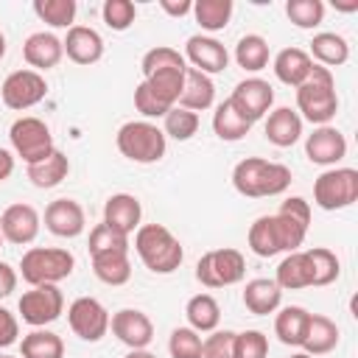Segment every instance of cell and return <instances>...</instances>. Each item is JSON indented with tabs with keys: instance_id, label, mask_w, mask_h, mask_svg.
<instances>
[{
	"instance_id": "obj_37",
	"label": "cell",
	"mask_w": 358,
	"mask_h": 358,
	"mask_svg": "<svg viewBox=\"0 0 358 358\" xmlns=\"http://www.w3.org/2000/svg\"><path fill=\"white\" fill-rule=\"evenodd\" d=\"M249 129H252V123H246V120L235 112V106H232L227 98L215 106V112H213V131H215L218 140H224V143H238V140H243V137L249 134Z\"/></svg>"
},
{
	"instance_id": "obj_24",
	"label": "cell",
	"mask_w": 358,
	"mask_h": 358,
	"mask_svg": "<svg viewBox=\"0 0 358 358\" xmlns=\"http://www.w3.org/2000/svg\"><path fill=\"white\" fill-rule=\"evenodd\" d=\"M271 70H274V76H277L280 84L296 90V87L310 76L313 59H310L308 50H302V48H282V50L274 56Z\"/></svg>"
},
{
	"instance_id": "obj_40",
	"label": "cell",
	"mask_w": 358,
	"mask_h": 358,
	"mask_svg": "<svg viewBox=\"0 0 358 358\" xmlns=\"http://www.w3.org/2000/svg\"><path fill=\"white\" fill-rule=\"evenodd\" d=\"M285 17L302 28V31H313L322 25L324 20V3L322 0H288L285 3Z\"/></svg>"
},
{
	"instance_id": "obj_21",
	"label": "cell",
	"mask_w": 358,
	"mask_h": 358,
	"mask_svg": "<svg viewBox=\"0 0 358 358\" xmlns=\"http://www.w3.org/2000/svg\"><path fill=\"white\" fill-rule=\"evenodd\" d=\"M64 56V48H62V39L50 31H34L25 42H22V59L28 62L31 70H50L62 62Z\"/></svg>"
},
{
	"instance_id": "obj_16",
	"label": "cell",
	"mask_w": 358,
	"mask_h": 358,
	"mask_svg": "<svg viewBox=\"0 0 358 358\" xmlns=\"http://www.w3.org/2000/svg\"><path fill=\"white\" fill-rule=\"evenodd\" d=\"M39 227H42V218L36 213L34 204H25V201H17V204H8L0 215V232H3V241L14 243V246H28L36 241L39 235Z\"/></svg>"
},
{
	"instance_id": "obj_26",
	"label": "cell",
	"mask_w": 358,
	"mask_h": 358,
	"mask_svg": "<svg viewBox=\"0 0 358 358\" xmlns=\"http://www.w3.org/2000/svg\"><path fill=\"white\" fill-rule=\"evenodd\" d=\"M308 56L313 59V64H319V67H341V64H347V59H350V42L341 36V34H336V31H319V34H313V39H310V48H308Z\"/></svg>"
},
{
	"instance_id": "obj_39",
	"label": "cell",
	"mask_w": 358,
	"mask_h": 358,
	"mask_svg": "<svg viewBox=\"0 0 358 358\" xmlns=\"http://www.w3.org/2000/svg\"><path fill=\"white\" fill-rule=\"evenodd\" d=\"M76 11V0H34V14L50 28H73Z\"/></svg>"
},
{
	"instance_id": "obj_43",
	"label": "cell",
	"mask_w": 358,
	"mask_h": 358,
	"mask_svg": "<svg viewBox=\"0 0 358 358\" xmlns=\"http://www.w3.org/2000/svg\"><path fill=\"white\" fill-rule=\"evenodd\" d=\"M101 17L106 22V28L112 31H129L137 20V8L131 0H103L101 6Z\"/></svg>"
},
{
	"instance_id": "obj_54",
	"label": "cell",
	"mask_w": 358,
	"mask_h": 358,
	"mask_svg": "<svg viewBox=\"0 0 358 358\" xmlns=\"http://www.w3.org/2000/svg\"><path fill=\"white\" fill-rule=\"evenodd\" d=\"M3 56H6V34L0 31V59H3Z\"/></svg>"
},
{
	"instance_id": "obj_7",
	"label": "cell",
	"mask_w": 358,
	"mask_h": 358,
	"mask_svg": "<svg viewBox=\"0 0 358 358\" xmlns=\"http://www.w3.org/2000/svg\"><path fill=\"white\" fill-rule=\"evenodd\" d=\"M8 140H11V154L20 157L25 165L42 162L45 157H50L56 151L50 126L42 117H34V115L17 117L8 129Z\"/></svg>"
},
{
	"instance_id": "obj_22",
	"label": "cell",
	"mask_w": 358,
	"mask_h": 358,
	"mask_svg": "<svg viewBox=\"0 0 358 358\" xmlns=\"http://www.w3.org/2000/svg\"><path fill=\"white\" fill-rule=\"evenodd\" d=\"M266 140L277 148H291L302 137V117L291 106H277L266 115Z\"/></svg>"
},
{
	"instance_id": "obj_8",
	"label": "cell",
	"mask_w": 358,
	"mask_h": 358,
	"mask_svg": "<svg viewBox=\"0 0 358 358\" xmlns=\"http://www.w3.org/2000/svg\"><path fill=\"white\" fill-rule=\"evenodd\" d=\"M243 277H246V257L232 246L210 249L196 263V280L204 288H229L238 285Z\"/></svg>"
},
{
	"instance_id": "obj_23",
	"label": "cell",
	"mask_w": 358,
	"mask_h": 358,
	"mask_svg": "<svg viewBox=\"0 0 358 358\" xmlns=\"http://www.w3.org/2000/svg\"><path fill=\"white\" fill-rule=\"evenodd\" d=\"M299 347H302V352H308L313 358L333 352L338 347V324L324 313H310Z\"/></svg>"
},
{
	"instance_id": "obj_19",
	"label": "cell",
	"mask_w": 358,
	"mask_h": 358,
	"mask_svg": "<svg viewBox=\"0 0 358 358\" xmlns=\"http://www.w3.org/2000/svg\"><path fill=\"white\" fill-rule=\"evenodd\" d=\"M143 221V204L131 193H112L103 204V224L120 235H134Z\"/></svg>"
},
{
	"instance_id": "obj_34",
	"label": "cell",
	"mask_w": 358,
	"mask_h": 358,
	"mask_svg": "<svg viewBox=\"0 0 358 358\" xmlns=\"http://www.w3.org/2000/svg\"><path fill=\"white\" fill-rule=\"evenodd\" d=\"M20 358H64V341L48 327H34L20 341Z\"/></svg>"
},
{
	"instance_id": "obj_29",
	"label": "cell",
	"mask_w": 358,
	"mask_h": 358,
	"mask_svg": "<svg viewBox=\"0 0 358 358\" xmlns=\"http://www.w3.org/2000/svg\"><path fill=\"white\" fill-rule=\"evenodd\" d=\"M274 282L280 285V291H299V288H310V257L308 252L296 249L288 252L274 274Z\"/></svg>"
},
{
	"instance_id": "obj_51",
	"label": "cell",
	"mask_w": 358,
	"mask_h": 358,
	"mask_svg": "<svg viewBox=\"0 0 358 358\" xmlns=\"http://www.w3.org/2000/svg\"><path fill=\"white\" fill-rule=\"evenodd\" d=\"M159 8L168 17H185L193 11V0H159Z\"/></svg>"
},
{
	"instance_id": "obj_14",
	"label": "cell",
	"mask_w": 358,
	"mask_h": 358,
	"mask_svg": "<svg viewBox=\"0 0 358 358\" xmlns=\"http://www.w3.org/2000/svg\"><path fill=\"white\" fill-rule=\"evenodd\" d=\"M185 62L204 73V76H215V73H224L229 67V50L215 39V36H207V34H193L187 36L185 42Z\"/></svg>"
},
{
	"instance_id": "obj_31",
	"label": "cell",
	"mask_w": 358,
	"mask_h": 358,
	"mask_svg": "<svg viewBox=\"0 0 358 358\" xmlns=\"http://www.w3.org/2000/svg\"><path fill=\"white\" fill-rule=\"evenodd\" d=\"M185 70H187V64H176V67H165V70H157V73H151V76H145L143 78V84L168 106V109H173L176 106V101H179V95H182V84H185Z\"/></svg>"
},
{
	"instance_id": "obj_42",
	"label": "cell",
	"mask_w": 358,
	"mask_h": 358,
	"mask_svg": "<svg viewBox=\"0 0 358 358\" xmlns=\"http://www.w3.org/2000/svg\"><path fill=\"white\" fill-rule=\"evenodd\" d=\"M168 352L171 358H201V333L193 327H173L168 338Z\"/></svg>"
},
{
	"instance_id": "obj_55",
	"label": "cell",
	"mask_w": 358,
	"mask_h": 358,
	"mask_svg": "<svg viewBox=\"0 0 358 358\" xmlns=\"http://www.w3.org/2000/svg\"><path fill=\"white\" fill-rule=\"evenodd\" d=\"M288 358H313V355H308V352H302V350H299V352H291Z\"/></svg>"
},
{
	"instance_id": "obj_25",
	"label": "cell",
	"mask_w": 358,
	"mask_h": 358,
	"mask_svg": "<svg viewBox=\"0 0 358 358\" xmlns=\"http://www.w3.org/2000/svg\"><path fill=\"white\" fill-rule=\"evenodd\" d=\"M213 103H215V84H213V78L204 76V73H199V70H193V67H187V70H185L182 95H179L176 106H182V109L199 115V112L210 109Z\"/></svg>"
},
{
	"instance_id": "obj_50",
	"label": "cell",
	"mask_w": 358,
	"mask_h": 358,
	"mask_svg": "<svg viewBox=\"0 0 358 358\" xmlns=\"http://www.w3.org/2000/svg\"><path fill=\"white\" fill-rule=\"evenodd\" d=\"M17 280H20L17 268H14V266H8L6 260H0V299L11 296V294L17 291Z\"/></svg>"
},
{
	"instance_id": "obj_30",
	"label": "cell",
	"mask_w": 358,
	"mask_h": 358,
	"mask_svg": "<svg viewBox=\"0 0 358 358\" xmlns=\"http://www.w3.org/2000/svg\"><path fill=\"white\" fill-rule=\"evenodd\" d=\"M185 319L187 327H193L196 333H213L221 322V305L213 294H196L185 305Z\"/></svg>"
},
{
	"instance_id": "obj_4",
	"label": "cell",
	"mask_w": 358,
	"mask_h": 358,
	"mask_svg": "<svg viewBox=\"0 0 358 358\" xmlns=\"http://www.w3.org/2000/svg\"><path fill=\"white\" fill-rule=\"evenodd\" d=\"M338 112V95H336V78L327 67L313 64L310 76L296 87V115L302 123L327 126Z\"/></svg>"
},
{
	"instance_id": "obj_13",
	"label": "cell",
	"mask_w": 358,
	"mask_h": 358,
	"mask_svg": "<svg viewBox=\"0 0 358 358\" xmlns=\"http://www.w3.org/2000/svg\"><path fill=\"white\" fill-rule=\"evenodd\" d=\"M67 324L81 341H101L109 333V310L95 296H78L67 305Z\"/></svg>"
},
{
	"instance_id": "obj_2",
	"label": "cell",
	"mask_w": 358,
	"mask_h": 358,
	"mask_svg": "<svg viewBox=\"0 0 358 358\" xmlns=\"http://www.w3.org/2000/svg\"><path fill=\"white\" fill-rule=\"evenodd\" d=\"M291 185V168L263 157H246L232 168V187L246 199L280 196Z\"/></svg>"
},
{
	"instance_id": "obj_5",
	"label": "cell",
	"mask_w": 358,
	"mask_h": 358,
	"mask_svg": "<svg viewBox=\"0 0 358 358\" xmlns=\"http://www.w3.org/2000/svg\"><path fill=\"white\" fill-rule=\"evenodd\" d=\"M76 268V257L64 246H31L22 252L20 274L28 285H59Z\"/></svg>"
},
{
	"instance_id": "obj_46",
	"label": "cell",
	"mask_w": 358,
	"mask_h": 358,
	"mask_svg": "<svg viewBox=\"0 0 358 358\" xmlns=\"http://www.w3.org/2000/svg\"><path fill=\"white\" fill-rule=\"evenodd\" d=\"M235 358H268V336L260 330L235 333Z\"/></svg>"
},
{
	"instance_id": "obj_10",
	"label": "cell",
	"mask_w": 358,
	"mask_h": 358,
	"mask_svg": "<svg viewBox=\"0 0 358 358\" xmlns=\"http://www.w3.org/2000/svg\"><path fill=\"white\" fill-rule=\"evenodd\" d=\"M20 319L31 327H48L64 313V294L59 285H31L17 302Z\"/></svg>"
},
{
	"instance_id": "obj_17",
	"label": "cell",
	"mask_w": 358,
	"mask_h": 358,
	"mask_svg": "<svg viewBox=\"0 0 358 358\" xmlns=\"http://www.w3.org/2000/svg\"><path fill=\"white\" fill-rule=\"evenodd\" d=\"M305 157L313 165L322 168H336L344 157H347V137L336 129V126H316L308 137H305Z\"/></svg>"
},
{
	"instance_id": "obj_52",
	"label": "cell",
	"mask_w": 358,
	"mask_h": 358,
	"mask_svg": "<svg viewBox=\"0 0 358 358\" xmlns=\"http://www.w3.org/2000/svg\"><path fill=\"white\" fill-rule=\"evenodd\" d=\"M14 173V154L0 145V182H6Z\"/></svg>"
},
{
	"instance_id": "obj_11",
	"label": "cell",
	"mask_w": 358,
	"mask_h": 358,
	"mask_svg": "<svg viewBox=\"0 0 358 358\" xmlns=\"http://www.w3.org/2000/svg\"><path fill=\"white\" fill-rule=\"evenodd\" d=\"M45 95H48V81L42 73H36L31 67L8 73L0 84V101L14 112H25V109L36 106L39 101H45Z\"/></svg>"
},
{
	"instance_id": "obj_12",
	"label": "cell",
	"mask_w": 358,
	"mask_h": 358,
	"mask_svg": "<svg viewBox=\"0 0 358 358\" xmlns=\"http://www.w3.org/2000/svg\"><path fill=\"white\" fill-rule=\"evenodd\" d=\"M235 112L246 120V123H257L263 120L268 112H271V103H274V87L260 78V76H252V78H243L235 84L232 95L227 98Z\"/></svg>"
},
{
	"instance_id": "obj_3",
	"label": "cell",
	"mask_w": 358,
	"mask_h": 358,
	"mask_svg": "<svg viewBox=\"0 0 358 358\" xmlns=\"http://www.w3.org/2000/svg\"><path fill=\"white\" fill-rule=\"evenodd\" d=\"M134 252L151 274H173L185 260L182 241L165 224H140L134 232Z\"/></svg>"
},
{
	"instance_id": "obj_44",
	"label": "cell",
	"mask_w": 358,
	"mask_h": 358,
	"mask_svg": "<svg viewBox=\"0 0 358 358\" xmlns=\"http://www.w3.org/2000/svg\"><path fill=\"white\" fill-rule=\"evenodd\" d=\"M120 249H131L129 238L115 232L112 227H106L103 221L95 224L90 229V255H101V252H120Z\"/></svg>"
},
{
	"instance_id": "obj_6",
	"label": "cell",
	"mask_w": 358,
	"mask_h": 358,
	"mask_svg": "<svg viewBox=\"0 0 358 358\" xmlns=\"http://www.w3.org/2000/svg\"><path fill=\"white\" fill-rule=\"evenodd\" d=\"M115 145L126 159L140 162V165H154V162H159L165 157L168 137L151 120H129V123H123L117 129Z\"/></svg>"
},
{
	"instance_id": "obj_41",
	"label": "cell",
	"mask_w": 358,
	"mask_h": 358,
	"mask_svg": "<svg viewBox=\"0 0 358 358\" xmlns=\"http://www.w3.org/2000/svg\"><path fill=\"white\" fill-rule=\"evenodd\" d=\"M196 131H199V115L196 112H187L182 106H173V109L165 112V117H162V134L165 137H173L179 143H185Z\"/></svg>"
},
{
	"instance_id": "obj_1",
	"label": "cell",
	"mask_w": 358,
	"mask_h": 358,
	"mask_svg": "<svg viewBox=\"0 0 358 358\" xmlns=\"http://www.w3.org/2000/svg\"><path fill=\"white\" fill-rule=\"evenodd\" d=\"M310 224V201L302 196H288L277 213L260 215L249 227V249L257 257H274V255H288L296 252L305 243Z\"/></svg>"
},
{
	"instance_id": "obj_57",
	"label": "cell",
	"mask_w": 358,
	"mask_h": 358,
	"mask_svg": "<svg viewBox=\"0 0 358 358\" xmlns=\"http://www.w3.org/2000/svg\"><path fill=\"white\" fill-rule=\"evenodd\" d=\"M0 246H3V232H0Z\"/></svg>"
},
{
	"instance_id": "obj_35",
	"label": "cell",
	"mask_w": 358,
	"mask_h": 358,
	"mask_svg": "<svg viewBox=\"0 0 358 358\" xmlns=\"http://www.w3.org/2000/svg\"><path fill=\"white\" fill-rule=\"evenodd\" d=\"M235 62L238 67H243L246 73H260L268 67V59H271V48L266 42V36L260 34H243L235 45Z\"/></svg>"
},
{
	"instance_id": "obj_49",
	"label": "cell",
	"mask_w": 358,
	"mask_h": 358,
	"mask_svg": "<svg viewBox=\"0 0 358 358\" xmlns=\"http://www.w3.org/2000/svg\"><path fill=\"white\" fill-rule=\"evenodd\" d=\"M17 338H20V319L0 305V350L17 344Z\"/></svg>"
},
{
	"instance_id": "obj_47",
	"label": "cell",
	"mask_w": 358,
	"mask_h": 358,
	"mask_svg": "<svg viewBox=\"0 0 358 358\" xmlns=\"http://www.w3.org/2000/svg\"><path fill=\"white\" fill-rule=\"evenodd\" d=\"M201 358H235V330H213L201 338Z\"/></svg>"
},
{
	"instance_id": "obj_28",
	"label": "cell",
	"mask_w": 358,
	"mask_h": 358,
	"mask_svg": "<svg viewBox=\"0 0 358 358\" xmlns=\"http://www.w3.org/2000/svg\"><path fill=\"white\" fill-rule=\"evenodd\" d=\"M92 260V271L103 285H126L131 280V257L129 249L120 252H101V255H90Z\"/></svg>"
},
{
	"instance_id": "obj_20",
	"label": "cell",
	"mask_w": 358,
	"mask_h": 358,
	"mask_svg": "<svg viewBox=\"0 0 358 358\" xmlns=\"http://www.w3.org/2000/svg\"><path fill=\"white\" fill-rule=\"evenodd\" d=\"M62 48H64V56L70 62L84 64V67L101 62V56H103V39L90 25H73V28H67V36L62 39Z\"/></svg>"
},
{
	"instance_id": "obj_36",
	"label": "cell",
	"mask_w": 358,
	"mask_h": 358,
	"mask_svg": "<svg viewBox=\"0 0 358 358\" xmlns=\"http://www.w3.org/2000/svg\"><path fill=\"white\" fill-rule=\"evenodd\" d=\"M232 11H235V3L232 0H196L190 14L201 25V31L215 34V31H224L229 25Z\"/></svg>"
},
{
	"instance_id": "obj_38",
	"label": "cell",
	"mask_w": 358,
	"mask_h": 358,
	"mask_svg": "<svg viewBox=\"0 0 358 358\" xmlns=\"http://www.w3.org/2000/svg\"><path fill=\"white\" fill-rule=\"evenodd\" d=\"M308 257H310V288H322V285H330L338 280L341 274V260L333 249L327 246H313V249H305Z\"/></svg>"
},
{
	"instance_id": "obj_15",
	"label": "cell",
	"mask_w": 358,
	"mask_h": 358,
	"mask_svg": "<svg viewBox=\"0 0 358 358\" xmlns=\"http://www.w3.org/2000/svg\"><path fill=\"white\" fill-rule=\"evenodd\" d=\"M109 330L129 350H148V344L154 341V322L148 313H143L137 308H120L117 313H112Z\"/></svg>"
},
{
	"instance_id": "obj_48",
	"label": "cell",
	"mask_w": 358,
	"mask_h": 358,
	"mask_svg": "<svg viewBox=\"0 0 358 358\" xmlns=\"http://www.w3.org/2000/svg\"><path fill=\"white\" fill-rule=\"evenodd\" d=\"M134 109L143 115V120H154V117H165V112H168V106L140 81L137 87H134Z\"/></svg>"
},
{
	"instance_id": "obj_9",
	"label": "cell",
	"mask_w": 358,
	"mask_h": 358,
	"mask_svg": "<svg viewBox=\"0 0 358 358\" xmlns=\"http://www.w3.org/2000/svg\"><path fill=\"white\" fill-rule=\"evenodd\" d=\"M352 201H358V171L355 168H327L316 176L313 182V204L336 213L350 207Z\"/></svg>"
},
{
	"instance_id": "obj_33",
	"label": "cell",
	"mask_w": 358,
	"mask_h": 358,
	"mask_svg": "<svg viewBox=\"0 0 358 358\" xmlns=\"http://www.w3.org/2000/svg\"><path fill=\"white\" fill-rule=\"evenodd\" d=\"M308 316L310 310H305L302 305H285L277 310L274 316V336L285 344V347H299L305 327H308Z\"/></svg>"
},
{
	"instance_id": "obj_27",
	"label": "cell",
	"mask_w": 358,
	"mask_h": 358,
	"mask_svg": "<svg viewBox=\"0 0 358 358\" xmlns=\"http://www.w3.org/2000/svg\"><path fill=\"white\" fill-rule=\"evenodd\" d=\"M243 305L249 313L255 316H268V313H277L280 305H282V291L274 280L268 277H255L243 285Z\"/></svg>"
},
{
	"instance_id": "obj_45",
	"label": "cell",
	"mask_w": 358,
	"mask_h": 358,
	"mask_svg": "<svg viewBox=\"0 0 358 358\" xmlns=\"http://www.w3.org/2000/svg\"><path fill=\"white\" fill-rule=\"evenodd\" d=\"M176 64H187L185 56H182L176 48H171V45H157V48L145 50V56H143V62H140V70H143V78H145V76H151V73H157V70L176 67Z\"/></svg>"
},
{
	"instance_id": "obj_53",
	"label": "cell",
	"mask_w": 358,
	"mask_h": 358,
	"mask_svg": "<svg viewBox=\"0 0 358 358\" xmlns=\"http://www.w3.org/2000/svg\"><path fill=\"white\" fill-rule=\"evenodd\" d=\"M123 358H157L154 352H148V350H129Z\"/></svg>"
},
{
	"instance_id": "obj_56",
	"label": "cell",
	"mask_w": 358,
	"mask_h": 358,
	"mask_svg": "<svg viewBox=\"0 0 358 358\" xmlns=\"http://www.w3.org/2000/svg\"><path fill=\"white\" fill-rule=\"evenodd\" d=\"M0 358H20V355H8V352H0Z\"/></svg>"
},
{
	"instance_id": "obj_32",
	"label": "cell",
	"mask_w": 358,
	"mask_h": 358,
	"mask_svg": "<svg viewBox=\"0 0 358 358\" xmlns=\"http://www.w3.org/2000/svg\"><path fill=\"white\" fill-rule=\"evenodd\" d=\"M28 179H31V185L34 187H39V190H50V187H56V185H62L64 179H67V173H70V159H67V154H62L59 148L50 154V157H45L42 162H34V165H28Z\"/></svg>"
},
{
	"instance_id": "obj_18",
	"label": "cell",
	"mask_w": 358,
	"mask_h": 358,
	"mask_svg": "<svg viewBox=\"0 0 358 358\" xmlns=\"http://www.w3.org/2000/svg\"><path fill=\"white\" fill-rule=\"evenodd\" d=\"M45 227L50 235L56 238H78L87 227V215L84 207L76 199H53L45 207Z\"/></svg>"
}]
</instances>
